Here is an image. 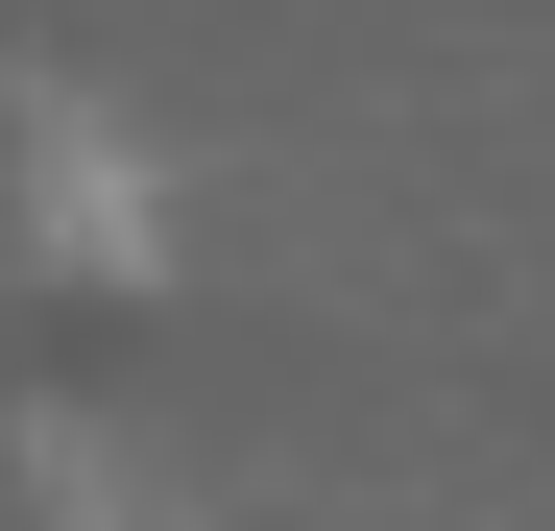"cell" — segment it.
<instances>
[{"mask_svg":"<svg viewBox=\"0 0 555 531\" xmlns=\"http://www.w3.org/2000/svg\"><path fill=\"white\" fill-rule=\"evenodd\" d=\"M0 218H25L49 290H169V169L121 145V98H73V73H0Z\"/></svg>","mask_w":555,"mask_h":531,"instance_id":"1","label":"cell"}]
</instances>
